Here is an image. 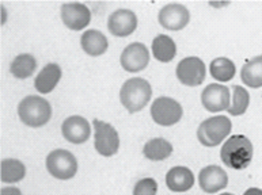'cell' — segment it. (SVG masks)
Here are the masks:
<instances>
[{
  "label": "cell",
  "mask_w": 262,
  "mask_h": 195,
  "mask_svg": "<svg viewBox=\"0 0 262 195\" xmlns=\"http://www.w3.org/2000/svg\"><path fill=\"white\" fill-rule=\"evenodd\" d=\"M0 195H22V192L16 187H3L0 190Z\"/></svg>",
  "instance_id": "4316f807"
},
{
  "label": "cell",
  "mask_w": 262,
  "mask_h": 195,
  "mask_svg": "<svg viewBox=\"0 0 262 195\" xmlns=\"http://www.w3.org/2000/svg\"><path fill=\"white\" fill-rule=\"evenodd\" d=\"M93 126L95 132L94 145L97 152L105 157L114 156L120 148V137H118L117 130L114 129L113 125L99 121V119H94Z\"/></svg>",
  "instance_id": "8992f818"
},
{
  "label": "cell",
  "mask_w": 262,
  "mask_h": 195,
  "mask_svg": "<svg viewBox=\"0 0 262 195\" xmlns=\"http://www.w3.org/2000/svg\"><path fill=\"white\" fill-rule=\"evenodd\" d=\"M182 106L172 98H157L151 106V117L154 122L161 126H172L178 124L182 118Z\"/></svg>",
  "instance_id": "52a82bcc"
},
{
  "label": "cell",
  "mask_w": 262,
  "mask_h": 195,
  "mask_svg": "<svg viewBox=\"0 0 262 195\" xmlns=\"http://www.w3.org/2000/svg\"><path fill=\"white\" fill-rule=\"evenodd\" d=\"M121 66L126 72L137 74L147 68L149 63V52L144 43L133 42L122 51L120 57Z\"/></svg>",
  "instance_id": "30bf717a"
},
{
  "label": "cell",
  "mask_w": 262,
  "mask_h": 195,
  "mask_svg": "<svg viewBox=\"0 0 262 195\" xmlns=\"http://www.w3.org/2000/svg\"><path fill=\"white\" fill-rule=\"evenodd\" d=\"M45 164L48 172L59 180H70L78 174V160L66 149L52 151L47 156Z\"/></svg>",
  "instance_id": "5b68a950"
},
{
  "label": "cell",
  "mask_w": 262,
  "mask_h": 195,
  "mask_svg": "<svg viewBox=\"0 0 262 195\" xmlns=\"http://www.w3.org/2000/svg\"><path fill=\"white\" fill-rule=\"evenodd\" d=\"M243 195H262V190L261 188H257V187H253V188H249L246 192Z\"/></svg>",
  "instance_id": "83f0119b"
},
{
  "label": "cell",
  "mask_w": 262,
  "mask_h": 195,
  "mask_svg": "<svg viewBox=\"0 0 262 195\" xmlns=\"http://www.w3.org/2000/svg\"><path fill=\"white\" fill-rule=\"evenodd\" d=\"M199 184L201 190L207 194H216L227 187L228 175L219 165L204 167L199 174Z\"/></svg>",
  "instance_id": "5bb4252c"
},
{
  "label": "cell",
  "mask_w": 262,
  "mask_h": 195,
  "mask_svg": "<svg viewBox=\"0 0 262 195\" xmlns=\"http://www.w3.org/2000/svg\"><path fill=\"white\" fill-rule=\"evenodd\" d=\"M177 78L184 86L197 87L203 84L207 75L205 64L199 57H186L177 65Z\"/></svg>",
  "instance_id": "ba28073f"
},
{
  "label": "cell",
  "mask_w": 262,
  "mask_h": 195,
  "mask_svg": "<svg viewBox=\"0 0 262 195\" xmlns=\"http://www.w3.org/2000/svg\"><path fill=\"white\" fill-rule=\"evenodd\" d=\"M236 68H235L234 61H231L227 57H217L212 60L209 64V74L217 82H230L231 79L235 76Z\"/></svg>",
  "instance_id": "cb8c5ba5"
},
{
  "label": "cell",
  "mask_w": 262,
  "mask_h": 195,
  "mask_svg": "<svg viewBox=\"0 0 262 195\" xmlns=\"http://www.w3.org/2000/svg\"><path fill=\"white\" fill-rule=\"evenodd\" d=\"M61 79V68L59 64L49 63L43 66L34 80L35 90L39 94H51Z\"/></svg>",
  "instance_id": "e0dca14e"
},
{
  "label": "cell",
  "mask_w": 262,
  "mask_h": 195,
  "mask_svg": "<svg viewBox=\"0 0 262 195\" xmlns=\"http://www.w3.org/2000/svg\"><path fill=\"white\" fill-rule=\"evenodd\" d=\"M249 105H250V95H249L246 88L236 86V84L232 86V105L227 110L230 115H232V117L243 115L246 113V110L249 109Z\"/></svg>",
  "instance_id": "d4e9b609"
},
{
  "label": "cell",
  "mask_w": 262,
  "mask_h": 195,
  "mask_svg": "<svg viewBox=\"0 0 262 195\" xmlns=\"http://www.w3.org/2000/svg\"><path fill=\"white\" fill-rule=\"evenodd\" d=\"M166 184H167L168 190L174 192L189 191L194 184V175L188 167L178 165L167 172Z\"/></svg>",
  "instance_id": "2e32d148"
},
{
  "label": "cell",
  "mask_w": 262,
  "mask_h": 195,
  "mask_svg": "<svg viewBox=\"0 0 262 195\" xmlns=\"http://www.w3.org/2000/svg\"><path fill=\"white\" fill-rule=\"evenodd\" d=\"M26 176V167L16 159H4L0 164V179L3 183H18Z\"/></svg>",
  "instance_id": "7402d4cb"
},
{
  "label": "cell",
  "mask_w": 262,
  "mask_h": 195,
  "mask_svg": "<svg viewBox=\"0 0 262 195\" xmlns=\"http://www.w3.org/2000/svg\"><path fill=\"white\" fill-rule=\"evenodd\" d=\"M220 195H234V194H231V192H224V194H220Z\"/></svg>",
  "instance_id": "4dcf8cb0"
},
{
  "label": "cell",
  "mask_w": 262,
  "mask_h": 195,
  "mask_svg": "<svg viewBox=\"0 0 262 195\" xmlns=\"http://www.w3.org/2000/svg\"><path fill=\"white\" fill-rule=\"evenodd\" d=\"M172 153V145L164 138H152L145 142L144 148H143V155L145 159L151 161H163L171 156Z\"/></svg>",
  "instance_id": "44dd1931"
},
{
  "label": "cell",
  "mask_w": 262,
  "mask_h": 195,
  "mask_svg": "<svg viewBox=\"0 0 262 195\" xmlns=\"http://www.w3.org/2000/svg\"><path fill=\"white\" fill-rule=\"evenodd\" d=\"M61 19L70 30L80 32L90 25L91 11L83 3H64L61 6Z\"/></svg>",
  "instance_id": "7c38bea8"
},
{
  "label": "cell",
  "mask_w": 262,
  "mask_h": 195,
  "mask_svg": "<svg viewBox=\"0 0 262 195\" xmlns=\"http://www.w3.org/2000/svg\"><path fill=\"white\" fill-rule=\"evenodd\" d=\"M35 69H37V60L34 59V56L29 53L18 55L10 65V72L16 79L30 78Z\"/></svg>",
  "instance_id": "603a6c76"
},
{
  "label": "cell",
  "mask_w": 262,
  "mask_h": 195,
  "mask_svg": "<svg viewBox=\"0 0 262 195\" xmlns=\"http://www.w3.org/2000/svg\"><path fill=\"white\" fill-rule=\"evenodd\" d=\"M0 10H2V25L6 23V8L3 6H0Z\"/></svg>",
  "instance_id": "f1b7e54d"
},
{
  "label": "cell",
  "mask_w": 262,
  "mask_h": 195,
  "mask_svg": "<svg viewBox=\"0 0 262 195\" xmlns=\"http://www.w3.org/2000/svg\"><path fill=\"white\" fill-rule=\"evenodd\" d=\"M63 137L71 144H84L91 136V126L86 118L71 115L64 119L61 125Z\"/></svg>",
  "instance_id": "4fadbf2b"
},
{
  "label": "cell",
  "mask_w": 262,
  "mask_h": 195,
  "mask_svg": "<svg viewBox=\"0 0 262 195\" xmlns=\"http://www.w3.org/2000/svg\"><path fill=\"white\" fill-rule=\"evenodd\" d=\"M152 55L161 63H170L177 56V45L171 37L166 34L157 35L152 41Z\"/></svg>",
  "instance_id": "d6986e66"
},
{
  "label": "cell",
  "mask_w": 262,
  "mask_h": 195,
  "mask_svg": "<svg viewBox=\"0 0 262 195\" xmlns=\"http://www.w3.org/2000/svg\"><path fill=\"white\" fill-rule=\"evenodd\" d=\"M158 183L152 178H144L135 184L133 195H157Z\"/></svg>",
  "instance_id": "484cf974"
},
{
  "label": "cell",
  "mask_w": 262,
  "mask_h": 195,
  "mask_svg": "<svg viewBox=\"0 0 262 195\" xmlns=\"http://www.w3.org/2000/svg\"><path fill=\"white\" fill-rule=\"evenodd\" d=\"M253 144L246 136L235 134L231 136L220 149V157L231 169H245L253 160Z\"/></svg>",
  "instance_id": "6da1fadb"
},
{
  "label": "cell",
  "mask_w": 262,
  "mask_h": 195,
  "mask_svg": "<svg viewBox=\"0 0 262 195\" xmlns=\"http://www.w3.org/2000/svg\"><path fill=\"white\" fill-rule=\"evenodd\" d=\"M230 88L219 83H212L204 88L201 94V102L205 110L211 113H219L230 109Z\"/></svg>",
  "instance_id": "8fae6325"
},
{
  "label": "cell",
  "mask_w": 262,
  "mask_h": 195,
  "mask_svg": "<svg viewBox=\"0 0 262 195\" xmlns=\"http://www.w3.org/2000/svg\"><path fill=\"white\" fill-rule=\"evenodd\" d=\"M241 79L243 84L250 88L262 87V55L255 56L242 66Z\"/></svg>",
  "instance_id": "ffe728a7"
},
{
  "label": "cell",
  "mask_w": 262,
  "mask_h": 195,
  "mask_svg": "<svg viewBox=\"0 0 262 195\" xmlns=\"http://www.w3.org/2000/svg\"><path fill=\"white\" fill-rule=\"evenodd\" d=\"M232 129V122L226 115L211 117L200 124L197 129V138L201 145L213 148L227 138Z\"/></svg>",
  "instance_id": "277c9868"
},
{
  "label": "cell",
  "mask_w": 262,
  "mask_h": 195,
  "mask_svg": "<svg viewBox=\"0 0 262 195\" xmlns=\"http://www.w3.org/2000/svg\"><path fill=\"white\" fill-rule=\"evenodd\" d=\"M158 20L162 28L171 32H180L186 28L190 20V12L184 4L170 3L161 8Z\"/></svg>",
  "instance_id": "9c48e42d"
},
{
  "label": "cell",
  "mask_w": 262,
  "mask_h": 195,
  "mask_svg": "<svg viewBox=\"0 0 262 195\" xmlns=\"http://www.w3.org/2000/svg\"><path fill=\"white\" fill-rule=\"evenodd\" d=\"M212 6V7H226V6H228L230 3H209Z\"/></svg>",
  "instance_id": "f546056e"
},
{
  "label": "cell",
  "mask_w": 262,
  "mask_h": 195,
  "mask_svg": "<svg viewBox=\"0 0 262 195\" xmlns=\"http://www.w3.org/2000/svg\"><path fill=\"white\" fill-rule=\"evenodd\" d=\"M80 45H82L83 51L91 57L102 56L109 47L106 35L95 29H90L83 33L82 38H80Z\"/></svg>",
  "instance_id": "ac0fdd59"
},
{
  "label": "cell",
  "mask_w": 262,
  "mask_h": 195,
  "mask_svg": "<svg viewBox=\"0 0 262 195\" xmlns=\"http://www.w3.org/2000/svg\"><path fill=\"white\" fill-rule=\"evenodd\" d=\"M18 115L26 126L41 128L47 125L52 117L51 103L45 98L29 95L19 102Z\"/></svg>",
  "instance_id": "3957f363"
},
{
  "label": "cell",
  "mask_w": 262,
  "mask_h": 195,
  "mask_svg": "<svg viewBox=\"0 0 262 195\" xmlns=\"http://www.w3.org/2000/svg\"><path fill=\"white\" fill-rule=\"evenodd\" d=\"M152 96V88L145 79L132 78L122 84L120 90V101L121 105L129 113H137L148 105Z\"/></svg>",
  "instance_id": "7a4b0ae2"
},
{
  "label": "cell",
  "mask_w": 262,
  "mask_h": 195,
  "mask_svg": "<svg viewBox=\"0 0 262 195\" xmlns=\"http://www.w3.org/2000/svg\"><path fill=\"white\" fill-rule=\"evenodd\" d=\"M137 28V16L130 10L121 8L110 14L107 19V30L114 37H128Z\"/></svg>",
  "instance_id": "9a60e30c"
}]
</instances>
